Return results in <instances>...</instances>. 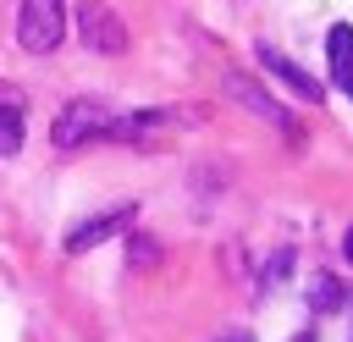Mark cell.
I'll return each instance as SVG.
<instances>
[{
  "instance_id": "1",
  "label": "cell",
  "mask_w": 353,
  "mask_h": 342,
  "mask_svg": "<svg viewBox=\"0 0 353 342\" xmlns=\"http://www.w3.org/2000/svg\"><path fill=\"white\" fill-rule=\"evenodd\" d=\"M110 132H116V110L105 99H66L55 127H50V138L61 149H77V143H94V138H110Z\"/></svg>"
},
{
  "instance_id": "2",
  "label": "cell",
  "mask_w": 353,
  "mask_h": 342,
  "mask_svg": "<svg viewBox=\"0 0 353 342\" xmlns=\"http://www.w3.org/2000/svg\"><path fill=\"white\" fill-rule=\"evenodd\" d=\"M61 33H66V6H61V0H22V11H17V39H22L28 55H50V50L61 44Z\"/></svg>"
},
{
  "instance_id": "3",
  "label": "cell",
  "mask_w": 353,
  "mask_h": 342,
  "mask_svg": "<svg viewBox=\"0 0 353 342\" xmlns=\"http://www.w3.org/2000/svg\"><path fill=\"white\" fill-rule=\"evenodd\" d=\"M77 39L88 44V55H121L127 50V22L105 0H83L77 6Z\"/></svg>"
},
{
  "instance_id": "4",
  "label": "cell",
  "mask_w": 353,
  "mask_h": 342,
  "mask_svg": "<svg viewBox=\"0 0 353 342\" xmlns=\"http://www.w3.org/2000/svg\"><path fill=\"white\" fill-rule=\"evenodd\" d=\"M221 83H226V94H232V99H237L248 116H265L270 127H281L287 138H298V121H292V116L276 105V94H270V88H259V83H254V77H243V72H226Z\"/></svg>"
},
{
  "instance_id": "5",
  "label": "cell",
  "mask_w": 353,
  "mask_h": 342,
  "mask_svg": "<svg viewBox=\"0 0 353 342\" xmlns=\"http://www.w3.org/2000/svg\"><path fill=\"white\" fill-rule=\"evenodd\" d=\"M132 215H138V204H116V210H105V215H88V221H77V226L66 232V254H83V248L105 243L110 232L132 226Z\"/></svg>"
},
{
  "instance_id": "6",
  "label": "cell",
  "mask_w": 353,
  "mask_h": 342,
  "mask_svg": "<svg viewBox=\"0 0 353 342\" xmlns=\"http://www.w3.org/2000/svg\"><path fill=\"white\" fill-rule=\"evenodd\" d=\"M259 66H265V72H276V77H281V83H287V88H292L298 99H309V105H320V83H314V77H309L303 66H292V61H287L281 50H270V44H259Z\"/></svg>"
},
{
  "instance_id": "7",
  "label": "cell",
  "mask_w": 353,
  "mask_h": 342,
  "mask_svg": "<svg viewBox=\"0 0 353 342\" xmlns=\"http://www.w3.org/2000/svg\"><path fill=\"white\" fill-rule=\"evenodd\" d=\"M325 55H331V83L353 99V28H347V22H336V28L325 33Z\"/></svg>"
},
{
  "instance_id": "8",
  "label": "cell",
  "mask_w": 353,
  "mask_h": 342,
  "mask_svg": "<svg viewBox=\"0 0 353 342\" xmlns=\"http://www.w3.org/2000/svg\"><path fill=\"white\" fill-rule=\"evenodd\" d=\"M303 298H309V309H314V314H336L342 303H353V298H347V287H342L336 276H325V270H314V276H309Z\"/></svg>"
},
{
  "instance_id": "9",
  "label": "cell",
  "mask_w": 353,
  "mask_h": 342,
  "mask_svg": "<svg viewBox=\"0 0 353 342\" xmlns=\"http://www.w3.org/2000/svg\"><path fill=\"white\" fill-rule=\"evenodd\" d=\"M22 149V110L17 99H0V154H17Z\"/></svg>"
},
{
  "instance_id": "10",
  "label": "cell",
  "mask_w": 353,
  "mask_h": 342,
  "mask_svg": "<svg viewBox=\"0 0 353 342\" xmlns=\"http://www.w3.org/2000/svg\"><path fill=\"white\" fill-rule=\"evenodd\" d=\"M215 342H254L248 331H226V336H215Z\"/></svg>"
},
{
  "instance_id": "11",
  "label": "cell",
  "mask_w": 353,
  "mask_h": 342,
  "mask_svg": "<svg viewBox=\"0 0 353 342\" xmlns=\"http://www.w3.org/2000/svg\"><path fill=\"white\" fill-rule=\"evenodd\" d=\"M342 254H347V259H353V226H347V237H342Z\"/></svg>"
},
{
  "instance_id": "12",
  "label": "cell",
  "mask_w": 353,
  "mask_h": 342,
  "mask_svg": "<svg viewBox=\"0 0 353 342\" xmlns=\"http://www.w3.org/2000/svg\"><path fill=\"white\" fill-rule=\"evenodd\" d=\"M292 342H314V336H292Z\"/></svg>"
}]
</instances>
